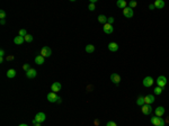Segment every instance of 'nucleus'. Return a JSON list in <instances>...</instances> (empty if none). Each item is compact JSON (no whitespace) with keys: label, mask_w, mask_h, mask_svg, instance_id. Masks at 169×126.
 <instances>
[{"label":"nucleus","mask_w":169,"mask_h":126,"mask_svg":"<svg viewBox=\"0 0 169 126\" xmlns=\"http://www.w3.org/2000/svg\"><path fill=\"white\" fill-rule=\"evenodd\" d=\"M46 98H47V100H49L50 102H59V104L62 102L61 97L56 95L55 92H50V93H47Z\"/></svg>","instance_id":"nucleus-1"},{"label":"nucleus","mask_w":169,"mask_h":126,"mask_svg":"<svg viewBox=\"0 0 169 126\" xmlns=\"http://www.w3.org/2000/svg\"><path fill=\"white\" fill-rule=\"evenodd\" d=\"M45 119H46V115L44 113H37L33 119V124L35 125L36 123H43Z\"/></svg>","instance_id":"nucleus-2"},{"label":"nucleus","mask_w":169,"mask_h":126,"mask_svg":"<svg viewBox=\"0 0 169 126\" xmlns=\"http://www.w3.org/2000/svg\"><path fill=\"white\" fill-rule=\"evenodd\" d=\"M151 123L153 124L154 126H165V120L161 117H151Z\"/></svg>","instance_id":"nucleus-3"},{"label":"nucleus","mask_w":169,"mask_h":126,"mask_svg":"<svg viewBox=\"0 0 169 126\" xmlns=\"http://www.w3.org/2000/svg\"><path fill=\"white\" fill-rule=\"evenodd\" d=\"M41 55L43 58H50L52 55V50L50 49L49 46H44L43 49L41 50Z\"/></svg>","instance_id":"nucleus-4"},{"label":"nucleus","mask_w":169,"mask_h":126,"mask_svg":"<svg viewBox=\"0 0 169 126\" xmlns=\"http://www.w3.org/2000/svg\"><path fill=\"white\" fill-rule=\"evenodd\" d=\"M153 79H152V77H145L144 79H143V81H142V83H143V86L145 87V88H149V87H151L152 84H153Z\"/></svg>","instance_id":"nucleus-5"},{"label":"nucleus","mask_w":169,"mask_h":126,"mask_svg":"<svg viewBox=\"0 0 169 126\" xmlns=\"http://www.w3.org/2000/svg\"><path fill=\"white\" fill-rule=\"evenodd\" d=\"M157 84H158V87H161V88L165 87L167 84V78L165 76H160L157 79Z\"/></svg>","instance_id":"nucleus-6"},{"label":"nucleus","mask_w":169,"mask_h":126,"mask_svg":"<svg viewBox=\"0 0 169 126\" xmlns=\"http://www.w3.org/2000/svg\"><path fill=\"white\" fill-rule=\"evenodd\" d=\"M123 15L125 16L126 18H132L133 17V9L130 7H126L123 9Z\"/></svg>","instance_id":"nucleus-7"},{"label":"nucleus","mask_w":169,"mask_h":126,"mask_svg":"<svg viewBox=\"0 0 169 126\" xmlns=\"http://www.w3.org/2000/svg\"><path fill=\"white\" fill-rule=\"evenodd\" d=\"M142 114L144 115H150L151 113H152V108H151V105H143L142 106Z\"/></svg>","instance_id":"nucleus-8"},{"label":"nucleus","mask_w":169,"mask_h":126,"mask_svg":"<svg viewBox=\"0 0 169 126\" xmlns=\"http://www.w3.org/2000/svg\"><path fill=\"white\" fill-rule=\"evenodd\" d=\"M61 83L60 82H58V81H55V82H53L52 83V86H51V90H52V92H58V91H60L61 90Z\"/></svg>","instance_id":"nucleus-9"},{"label":"nucleus","mask_w":169,"mask_h":126,"mask_svg":"<svg viewBox=\"0 0 169 126\" xmlns=\"http://www.w3.org/2000/svg\"><path fill=\"white\" fill-rule=\"evenodd\" d=\"M111 81L113 83H115V84H118V83L121 82V77H120V74H117V73H113L111 76Z\"/></svg>","instance_id":"nucleus-10"},{"label":"nucleus","mask_w":169,"mask_h":126,"mask_svg":"<svg viewBox=\"0 0 169 126\" xmlns=\"http://www.w3.org/2000/svg\"><path fill=\"white\" fill-rule=\"evenodd\" d=\"M36 74H37V72L35 69H29V70L26 72V77H27L28 79H34V78L36 77Z\"/></svg>","instance_id":"nucleus-11"},{"label":"nucleus","mask_w":169,"mask_h":126,"mask_svg":"<svg viewBox=\"0 0 169 126\" xmlns=\"http://www.w3.org/2000/svg\"><path fill=\"white\" fill-rule=\"evenodd\" d=\"M103 29H104V33H106V34H112V33H113V31H114L113 26H112L111 24H105Z\"/></svg>","instance_id":"nucleus-12"},{"label":"nucleus","mask_w":169,"mask_h":126,"mask_svg":"<svg viewBox=\"0 0 169 126\" xmlns=\"http://www.w3.org/2000/svg\"><path fill=\"white\" fill-rule=\"evenodd\" d=\"M154 114H156V116L161 117L163 114H165V108H163L162 106H159V107H157V108H156V110H154Z\"/></svg>","instance_id":"nucleus-13"},{"label":"nucleus","mask_w":169,"mask_h":126,"mask_svg":"<svg viewBox=\"0 0 169 126\" xmlns=\"http://www.w3.org/2000/svg\"><path fill=\"white\" fill-rule=\"evenodd\" d=\"M152 102H154V97L152 95H148L144 97V104L145 105H151Z\"/></svg>","instance_id":"nucleus-14"},{"label":"nucleus","mask_w":169,"mask_h":126,"mask_svg":"<svg viewBox=\"0 0 169 126\" xmlns=\"http://www.w3.org/2000/svg\"><path fill=\"white\" fill-rule=\"evenodd\" d=\"M24 42H25V37H22V36H19V35L14 38V43H15L16 45H22Z\"/></svg>","instance_id":"nucleus-15"},{"label":"nucleus","mask_w":169,"mask_h":126,"mask_svg":"<svg viewBox=\"0 0 169 126\" xmlns=\"http://www.w3.org/2000/svg\"><path fill=\"white\" fill-rule=\"evenodd\" d=\"M108 50L111 51V52H116L117 50H118V44L117 43H109L108 44Z\"/></svg>","instance_id":"nucleus-16"},{"label":"nucleus","mask_w":169,"mask_h":126,"mask_svg":"<svg viewBox=\"0 0 169 126\" xmlns=\"http://www.w3.org/2000/svg\"><path fill=\"white\" fill-rule=\"evenodd\" d=\"M154 7L157 8V9H162L163 7H165V2H163V0H157V1H154Z\"/></svg>","instance_id":"nucleus-17"},{"label":"nucleus","mask_w":169,"mask_h":126,"mask_svg":"<svg viewBox=\"0 0 169 126\" xmlns=\"http://www.w3.org/2000/svg\"><path fill=\"white\" fill-rule=\"evenodd\" d=\"M16 77V70L14 69H10V70L7 71V78H9V79H12V78Z\"/></svg>","instance_id":"nucleus-18"},{"label":"nucleus","mask_w":169,"mask_h":126,"mask_svg":"<svg viewBox=\"0 0 169 126\" xmlns=\"http://www.w3.org/2000/svg\"><path fill=\"white\" fill-rule=\"evenodd\" d=\"M44 59H45V58H43L42 55H37L36 58H35V63L38 64V65L43 64V63H44Z\"/></svg>","instance_id":"nucleus-19"},{"label":"nucleus","mask_w":169,"mask_h":126,"mask_svg":"<svg viewBox=\"0 0 169 126\" xmlns=\"http://www.w3.org/2000/svg\"><path fill=\"white\" fill-rule=\"evenodd\" d=\"M117 7L118 8H122V9H124V8H126V1L125 0H118L116 2Z\"/></svg>","instance_id":"nucleus-20"},{"label":"nucleus","mask_w":169,"mask_h":126,"mask_svg":"<svg viewBox=\"0 0 169 126\" xmlns=\"http://www.w3.org/2000/svg\"><path fill=\"white\" fill-rule=\"evenodd\" d=\"M86 52L87 53H94L95 52V46L91 45V44H88L86 46Z\"/></svg>","instance_id":"nucleus-21"},{"label":"nucleus","mask_w":169,"mask_h":126,"mask_svg":"<svg viewBox=\"0 0 169 126\" xmlns=\"http://www.w3.org/2000/svg\"><path fill=\"white\" fill-rule=\"evenodd\" d=\"M98 22L101 23V24H107V18H106V16L99 15L98 16Z\"/></svg>","instance_id":"nucleus-22"},{"label":"nucleus","mask_w":169,"mask_h":126,"mask_svg":"<svg viewBox=\"0 0 169 126\" xmlns=\"http://www.w3.org/2000/svg\"><path fill=\"white\" fill-rule=\"evenodd\" d=\"M136 105H139V106H143L144 105V97H142V96H140L138 98V100H136Z\"/></svg>","instance_id":"nucleus-23"},{"label":"nucleus","mask_w":169,"mask_h":126,"mask_svg":"<svg viewBox=\"0 0 169 126\" xmlns=\"http://www.w3.org/2000/svg\"><path fill=\"white\" fill-rule=\"evenodd\" d=\"M33 40H34V37L32 36V35H29V34H27L26 36H25V42H27V43H32Z\"/></svg>","instance_id":"nucleus-24"},{"label":"nucleus","mask_w":169,"mask_h":126,"mask_svg":"<svg viewBox=\"0 0 169 126\" xmlns=\"http://www.w3.org/2000/svg\"><path fill=\"white\" fill-rule=\"evenodd\" d=\"M153 91L156 95H160V93L162 92V88H161V87H157V88H154Z\"/></svg>","instance_id":"nucleus-25"},{"label":"nucleus","mask_w":169,"mask_h":126,"mask_svg":"<svg viewBox=\"0 0 169 126\" xmlns=\"http://www.w3.org/2000/svg\"><path fill=\"white\" fill-rule=\"evenodd\" d=\"M26 35H27V32H26V29H20V31H19V36L25 37Z\"/></svg>","instance_id":"nucleus-26"},{"label":"nucleus","mask_w":169,"mask_h":126,"mask_svg":"<svg viewBox=\"0 0 169 126\" xmlns=\"http://www.w3.org/2000/svg\"><path fill=\"white\" fill-rule=\"evenodd\" d=\"M136 5H138L136 1H131V2H129V7H130V8H132V9L136 7Z\"/></svg>","instance_id":"nucleus-27"},{"label":"nucleus","mask_w":169,"mask_h":126,"mask_svg":"<svg viewBox=\"0 0 169 126\" xmlns=\"http://www.w3.org/2000/svg\"><path fill=\"white\" fill-rule=\"evenodd\" d=\"M0 18L1 19L6 18V12H5V10H0Z\"/></svg>","instance_id":"nucleus-28"},{"label":"nucleus","mask_w":169,"mask_h":126,"mask_svg":"<svg viewBox=\"0 0 169 126\" xmlns=\"http://www.w3.org/2000/svg\"><path fill=\"white\" fill-rule=\"evenodd\" d=\"M23 69L25 70V72H27V71L31 69V68H29V64H27V63H26V64H24V65H23Z\"/></svg>","instance_id":"nucleus-29"},{"label":"nucleus","mask_w":169,"mask_h":126,"mask_svg":"<svg viewBox=\"0 0 169 126\" xmlns=\"http://www.w3.org/2000/svg\"><path fill=\"white\" fill-rule=\"evenodd\" d=\"M88 9H89L90 11H94V10H95V5H94V3H89V7H88Z\"/></svg>","instance_id":"nucleus-30"},{"label":"nucleus","mask_w":169,"mask_h":126,"mask_svg":"<svg viewBox=\"0 0 169 126\" xmlns=\"http://www.w3.org/2000/svg\"><path fill=\"white\" fill-rule=\"evenodd\" d=\"M113 23H114V18H113V17H108V18H107V24H113Z\"/></svg>","instance_id":"nucleus-31"},{"label":"nucleus","mask_w":169,"mask_h":126,"mask_svg":"<svg viewBox=\"0 0 169 126\" xmlns=\"http://www.w3.org/2000/svg\"><path fill=\"white\" fill-rule=\"evenodd\" d=\"M106 126H117V125L115 122H108V123L106 124Z\"/></svg>","instance_id":"nucleus-32"},{"label":"nucleus","mask_w":169,"mask_h":126,"mask_svg":"<svg viewBox=\"0 0 169 126\" xmlns=\"http://www.w3.org/2000/svg\"><path fill=\"white\" fill-rule=\"evenodd\" d=\"M154 8H156V7H154V5H153V3H150V5H149V9H151V10H153Z\"/></svg>","instance_id":"nucleus-33"},{"label":"nucleus","mask_w":169,"mask_h":126,"mask_svg":"<svg viewBox=\"0 0 169 126\" xmlns=\"http://www.w3.org/2000/svg\"><path fill=\"white\" fill-rule=\"evenodd\" d=\"M3 56H5V51L1 50V51H0V58H3Z\"/></svg>","instance_id":"nucleus-34"},{"label":"nucleus","mask_w":169,"mask_h":126,"mask_svg":"<svg viewBox=\"0 0 169 126\" xmlns=\"http://www.w3.org/2000/svg\"><path fill=\"white\" fill-rule=\"evenodd\" d=\"M7 60H8V61H11V60H12V56H7Z\"/></svg>","instance_id":"nucleus-35"},{"label":"nucleus","mask_w":169,"mask_h":126,"mask_svg":"<svg viewBox=\"0 0 169 126\" xmlns=\"http://www.w3.org/2000/svg\"><path fill=\"white\" fill-rule=\"evenodd\" d=\"M5 23H6L5 22V19H1V25H5Z\"/></svg>","instance_id":"nucleus-36"},{"label":"nucleus","mask_w":169,"mask_h":126,"mask_svg":"<svg viewBox=\"0 0 169 126\" xmlns=\"http://www.w3.org/2000/svg\"><path fill=\"white\" fill-rule=\"evenodd\" d=\"M34 126H41V123H36V124H35V125H34Z\"/></svg>","instance_id":"nucleus-37"},{"label":"nucleus","mask_w":169,"mask_h":126,"mask_svg":"<svg viewBox=\"0 0 169 126\" xmlns=\"http://www.w3.org/2000/svg\"><path fill=\"white\" fill-rule=\"evenodd\" d=\"M19 126H28V125H26V124H20Z\"/></svg>","instance_id":"nucleus-38"}]
</instances>
